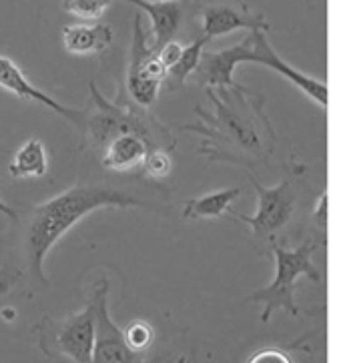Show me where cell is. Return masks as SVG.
Returning <instances> with one entry per match:
<instances>
[{"mask_svg": "<svg viewBox=\"0 0 343 363\" xmlns=\"http://www.w3.org/2000/svg\"><path fill=\"white\" fill-rule=\"evenodd\" d=\"M38 347L48 359L59 355L71 357L74 363H91L96 340V307L91 299L81 313L67 317H45L35 325Z\"/></svg>", "mask_w": 343, "mask_h": 363, "instance_id": "277c9868", "label": "cell"}, {"mask_svg": "<svg viewBox=\"0 0 343 363\" xmlns=\"http://www.w3.org/2000/svg\"><path fill=\"white\" fill-rule=\"evenodd\" d=\"M247 55V38L237 43L235 47L225 48L221 52H209L203 55L199 65V77L203 84H207L211 91H233L239 84L233 81V72L239 65L245 62Z\"/></svg>", "mask_w": 343, "mask_h": 363, "instance_id": "8fae6325", "label": "cell"}, {"mask_svg": "<svg viewBox=\"0 0 343 363\" xmlns=\"http://www.w3.org/2000/svg\"><path fill=\"white\" fill-rule=\"evenodd\" d=\"M207 43H209V38H205L201 35V38H197V40H193L189 43L187 47L183 48V55H181V59L175 62V67H171L169 72H167V79L165 84L171 89V91H175L179 86H183L189 77H193L195 72L199 71V65H201L203 60V50L207 47Z\"/></svg>", "mask_w": 343, "mask_h": 363, "instance_id": "e0dca14e", "label": "cell"}, {"mask_svg": "<svg viewBox=\"0 0 343 363\" xmlns=\"http://www.w3.org/2000/svg\"><path fill=\"white\" fill-rule=\"evenodd\" d=\"M247 363H291L289 355L277 347H267V350H259L257 353L251 355Z\"/></svg>", "mask_w": 343, "mask_h": 363, "instance_id": "44dd1931", "label": "cell"}, {"mask_svg": "<svg viewBox=\"0 0 343 363\" xmlns=\"http://www.w3.org/2000/svg\"><path fill=\"white\" fill-rule=\"evenodd\" d=\"M113 43V28L105 23L67 24L62 28V45L67 52L89 57L107 50Z\"/></svg>", "mask_w": 343, "mask_h": 363, "instance_id": "7c38bea8", "label": "cell"}, {"mask_svg": "<svg viewBox=\"0 0 343 363\" xmlns=\"http://www.w3.org/2000/svg\"><path fill=\"white\" fill-rule=\"evenodd\" d=\"M141 167L147 177H151V179H163V177H167L171 173L173 161H171L169 151L153 149V151L147 152V157H145V161H142Z\"/></svg>", "mask_w": 343, "mask_h": 363, "instance_id": "ffe728a7", "label": "cell"}, {"mask_svg": "<svg viewBox=\"0 0 343 363\" xmlns=\"http://www.w3.org/2000/svg\"><path fill=\"white\" fill-rule=\"evenodd\" d=\"M149 14L151 21V47L159 52L167 43L173 40L181 24V6L179 2H149V0H125Z\"/></svg>", "mask_w": 343, "mask_h": 363, "instance_id": "4fadbf2b", "label": "cell"}, {"mask_svg": "<svg viewBox=\"0 0 343 363\" xmlns=\"http://www.w3.org/2000/svg\"><path fill=\"white\" fill-rule=\"evenodd\" d=\"M123 331H125V340L130 345V350H135V352L139 353L147 352L154 340L153 328L147 321H142V319L130 321L127 329H123Z\"/></svg>", "mask_w": 343, "mask_h": 363, "instance_id": "d6986e66", "label": "cell"}, {"mask_svg": "<svg viewBox=\"0 0 343 363\" xmlns=\"http://www.w3.org/2000/svg\"><path fill=\"white\" fill-rule=\"evenodd\" d=\"M203 36L215 38V36L229 35L241 28L251 30H267L269 24L265 23L263 14H251L249 6L239 0V9L235 6H209L201 12Z\"/></svg>", "mask_w": 343, "mask_h": 363, "instance_id": "30bf717a", "label": "cell"}, {"mask_svg": "<svg viewBox=\"0 0 343 363\" xmlns=\"http://www.w3.org/2000/svg\"><path fill=\"white\" fill-rule=\"evenodd\" d=\"M327 199H330L327 193H321L320 201H317V205H315V221L320 225L321 233L327 231V211H330V201Z\"/></svg>", "mask_w": 343, "mask_h": 363, "instance_id": "603a6c76", "label": "cell"}, {"mask_svg": "<svg viewBox=\"0 0 343 363\" xmlns=\"http://www.w3.org/2000/svg\"><path fill=\"white\" fill-rule=\"evenodd\" d=\"M60 6L64 12L72 14L74 18L95 23L107 12V9L111 6V0H62Z\"/></svg>", "mask_w": 343, "mask_h": 363, "instance_id": "ac0fdd59", "label": "cell"}, {"mask_svg": "<svg viewBox=\"0 0 343 363\" xmlns=\"http://www.w3.org/2000/svg\"><path fill=\"white\" fill-rule=\"evenodd\" d=\"M91 299L96 307V340L91 363H145V353L130 350L125 331L111 319L107 279L96 283Z\"/></svg>", "mask_w": 343, "mask_h": 363, "instance_id": "52a82bcc", "label": "cell"}, {"mask_svg": "<svg viewBox=\"0 0 343 363\" xmlns=\"http://www.w3.org/2000/svg\"><path fill=\"white\" fill-rule=\"evenodd\" d=\"M91 91V108H86V125H84V139H89L96 151H103L108 143L120 135H139L153 149L171 151L177 141L173 133L159 123L147 108L137 105L130 96L120 89L117 101H108L96 89L93 81L89 82Z\"/></svg>", "mask_w": 343, "mask_h": 363, "instance_id": "7a4b0ae2", "label": "cell"}, {"mask_svg": "<svg viewBox=\"0 0 343 363\" xmlns=\"http://www.w3.org/2000/svg\"><path fill=\"white\" fill-rule=\"evenodd\" d=\"M145 363H179L175 359H167V357H153V359H149V362Z\"/></svg>", "mask_w": 343, "mask_h": 363, "instance_id": "d4e9b609", "label": "cell"}, {"mask_svg": "<svg viewBox=\"0 0 343 363\" xmlns=\"http://www.w3.org/2000/svg\"><path fill=\"white\" fill-rule=\"evenodd\" d=\"M317 239H305L297 249H285L275 239H271V253L275 261V275L273 281L259 291L247 295L245 301L263 303L265 309L261 313V321L267 323L271 319L273 311L283 309L289 315L296 317L299 313L296 303V283L301 275H308L311 281L320 283L321 275L313 265V253L317 251Z\"/></svg>", "mask_w": 343, "mask_h": 363, "instance_id": "3957f363", "label": "cell"}, {"mask_svg": "<svg viewBox=\"0 0 343 363\" xmlns=\"http://www.w3.org/2000/svg\"><path fill=\"white\" fill-rule=\"evenodd\" d=\"M103 207H142V201L107 185L81 183L62 191L43 205H36L30 211L24 237V257L30 279H35L38 285H48L45 275V259L48 251L84 215Z\"/></svg>", "mask_w": 343, "mask_h": 363, "instance_id": "6da1fadb", "label": "cell"}, {"mask_svg": "<svg viewBox=\"0 0 343 363\" xmlns=\"http://www.w3.org/2000/svg\"><path fill=\"white\" fill-rule=\"evenodd\" d=\"M183 45H179L177 40H171V43H167L165 47L161 48L157 55H159V59H161V62L165 65L167 72H169V69L171 67H175V62H177L179 59H181V55H183Z\"/></svg>", "mask_w": 343, "mask_h": 363, "instance_id": "7402d4cb", "label": "cell"}, {"mask_svg": "<svg viewBox=\"0 0 343 363\" xmlns=\"http://www.w3.org/2000/svg\"><path fill=\"white\" fill-rule=\"evenodd\" d=\"M48 171V152L47 147L40 139L26 141L14 152L11 164H9V175L14 179H40L47 175Z\"/></svg>", "mask_w": 343, "mask_h": 363, "instance_id": "9a60e30c", "label": "cell"}, {"mask_svg": "<svg viewBox=\"0 0 343 363\" xmlns=\"http://www.w3.org/2000/svg\"><path fill=\"white\" fill-rule=\"evenodd\" d=\"M151 147L139 135H120L101 151V163L111 171H130L141 167Z\"/></svg>", "mask_w": 343, "mask_h": 363, "instance_id": "5bb4252c", "label": "cell"}, {"mask_svg": "<svg viewBox=\"0 0 343 363\" xmlns=\"http://www.w3.org/2000/svg\"><path fill=\"white\" fill-rule=\"evenodd\" d=\"M149 2H179V0H149Z\"/></svg>", "mask_w": 343, "mask_h": 363, "instance_id": "484cf974", "label": "cell"}, {"mask_svg": "<svg viewBox=\"0 0 343 363\" xmlns=\"http://www.w3.org/2000/svg\"><path fill=\"white\" fill-rule=\"evenodd\" d=\"M245 62H257L263 67H269L275 72H279L293 86H297L301 93L313 103L327 111L330 106V89L323 81H317L313 77H308L301 71H297L296 67H291L289 62L281 59V55L273 48L269 38L265 35V30H251L247 36V55H245Z\"/></svg>", "mask_w": 343, "mask_h": 363, "instance_id": "ba28073f", "label": "cell"}, {"mask_svg": "<svg viewBox=\"0 0 343 363\" xmlns=\"http://www.w3.org/2000/svg\"><path fill=\"white\" fill-rule=\"evenodd\" d=\"M249 179L257 191V209L251 217H243L239 213H231L237 221L245 223L257 237H271L279 229H283L297 209V193L293 179L287 175L275 187H263L255 177L249 173Z\"/></svg>", "mask_w": 343, "mask_h": 363, "instance_id": "8992f818", "label": "cell"}, {"mask_svg": "<svg viewBox=\"0 0 343 363\" xmlns=\"http://www.w3.org/2000/svg\"><path fill=\"white\" fill-rule=\"evenodd\" d=\"M0 215H4V217H9V219H12V221H16V211L12 209L9 203H4V201L0 199Z\"/></svg>", "mask_w": 343, "mask_h": 363, "instance_id": "cb8c5ba5", "label": "cell"}, {"mask_svg": "<svg viewBox=\"0 0 343 363\" xmlns=\"http://www.w3.org/2000/svg\"><path fill=\"white\" fill-rule=\"evenodd\" d=\"M241 195V189L231 187L223 189V191H215L203 197H195L189 199L183 207V217L185 219H213V217H221L223 213L229 211L231 203Z\"/></svg>", "mask_w": 343, "mask_h": 363, "instance_id": "2e32d148", "label": "cell"}, {"mask_svg": "<svg viewBox=\"0 0 343 363\" xmlns=\"http://www.w3.org/2000/svg\"><path fill=\"white\" fill-rule=\"evenodd\" d=\"M0 89L9 91V93L23 99V101H30V103L47 106L62 118H67L71 125H74L77 129L81 130V135L84 133L86 108H72V106L62 105L57 99L48 96L47 93H43L40 89H36L35 84L24 77V72L9 57H2V55H0Z\"/></svg>", "mask_w": 343, "mask_h": 363, "instance_id": "9c48e42d", "label": "cell"}, {"mask_svg": "<svg viewBox=\"0 0 343 363\" xmlns=\"http://www.w3.org/2000/svg\"><path fill=\"white\" fill-rule=\"evenodd\" d=\"M167 69L159 55L151 47L149 35L145 33L141 14H135L133 24V43H130V62L127 74L129 96L142 108L151 106L159 96L161 86L165 84Z\"/></svg>", "mask_w": 343, "mask_h": 363, "instance_id": "5b68a950", "label": "cell"}]
</instances>
